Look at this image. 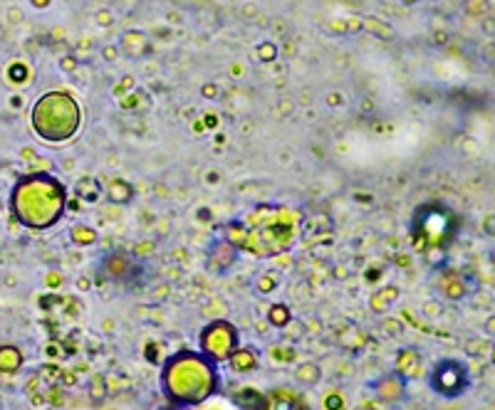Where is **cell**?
I'll return each instance as SVG.
<instances>
[{"mask_svg": "<svg viewBox=\"0 0 495 410\" xmlns=\"http://www.w3.org/2000/svg\"><path fill=\"white\" fill-rule=\"evenodd\" d=\"M300 213L285 205H255L241 218L226 223L223 238L253 258H278L300 235Z\"/></svg>", "mask_w": 495, "mask_h": 410, "instance_id": "1", "label": "cell"}, {"mask_svg": "<svg viewBox=\"0 0 495 410\" xmlns=\"http://www.w3.org/2000/svg\"><path fill=\"white\" fill-rule=\"evenodd\" d=\"M161 391L171 403L191 408L216 396V361L201 351H179L161 363Z\"/></svg>", "mask_w": 495, "mask_h": 410, "instance_id": "2", "label": "cell"}, {"mask_svg": "<svg viewBox=\"0 0 495 410\" xmlns=\"http://www.w3.org/2000/svg\"><path fill=\"white\" fill-rule=\"evenodd\" d=\"M12 213L25 227H52L67 208V190L50 173L25 176L12 190Z\"/></svg>", "mask_w": 495, "mask_h": 410, "instance_id": "3", "label": "cell"}, {"mask_svg": "<svg viewBox=\"0 0 495 410\" xmlns=\"http://www.w3.org/2000/svg\"><path fill=\"white\" fill-rule=\"evenodd\" d=\"M80 106L72 94L67 92H47L37 99L32 106V129L43 141L62 144L72 139L80 129Z\"/></svg>", "mask_w": 495, "mask_h": 410, "instance_id": "4", "label": "cell"}, {"mask_svg": "<svg viewBox=\"0 0 495 410\" xmlns=\"http://www.w3.org/2000/svg\"><path fill=\"white\" fill-rule=\"evenodd\" d=\"M458 218L443 203H426L414 213V238L426 242V250H443L453 238Z\"/></svg>", "mask_w": 495, "mask_h": 410, "instance_id": "5", "label": "cell"}, {"mask_svg": "<svg viewBox=\"0 0 495 410\" xmlns=\"http://www.w3.org/2000/svg\"><path fill=\"white\" fill-rule=\"evenodd\" d=\"M238 346H241V337L228 319H213L201 331V354L208 356L210 361H228Z\"/></svg>", "mask_w": 495, "mask_h": 410, "instance_id": "6", "label": "cell"}, {"mask_svg": "<svg viewBox=\"0 0 495 410\" xmlns=\"http://www.w3.org/2000/svg\"><path fill=\"white\" fill-rule=\"evenodd\" d=\"M428 386L433 393H439L441 398H461L470 386L468 366L458 358L439 361L428 374Z\"/></svg>", "mask_w": 495, "mask_h": 410, "instance_id": "7", "label": "cell"}, {"mask_svg": "<svg viewBox=\"0 0 495 410\" xmlns=\"http://www.w3.org/2000/svg\"><path fill=\"white\" fill-rule=\"evenodd\" d=\"M238 255H241V250H238L233 242H228L226 238L213 240V245L208 247V258H206V270L216 277L226 275V272L238 262Z\"/></svg>", "mask_w": 495, "mask_h": 410, "instance_id": "8", "label": "cell"}, {"mask_svg": "<svg viewBox=\"0 0 495 410\" xmlns=\"http://www.w3.org/2000/svg\"><path fill=\"white\" fill-rule=\"evenodd\" d=\"M99 272L111 282H124V284H129L134 282V277L139 275V264H136L134 258L129 255H122V252H114V255H107Z\"/></svg>", "mask_w": 495, "mask_h": 410, "instance_id": "9", "label": "cell"}, {"mask_svg": "<svg viewBox=\"0 0 495 410\" xmlns=\"http://www.w3.org/2000/svg\"><path fill=\"white\" fill-rule=\"evenodd\" d=\"M371 391L384 403H394V400H402L406 396V378H402L396 371H391V374L382 376L377 383H371Z\"/></svg>", "mask_w": 495, "mask_h": 410, "instance_id": "10", "label": "cell"}, {"mask_svg": "<svg viewBox=\"0 0 495 410\" xmlns=\"http://www.w3.org/2000/svg\"><path fill=\"white\" fill-rule=\"evenodd\" d=\"M394 371L406 380L408 378H419V376L424 374V356H421V351L414 349V346L402 349L399 354H396Z\"/></svg>", "mask_w": 495, "mask_h": 410, "instance_id": "11", "label": "cell"}, {"mask_svg": "<svg viewBox=\"0 0 495 410\" xmlns=\"http://www.w3.org/2000/svg\"><path fill=\"white\" fill-rule=\"evenodd\" d=\"M228 366L233 368L235 374H253L260 366V356L253 346H238V349L230 354Z\"/></svg>", "mask_w": 495, "mask_h": 410, "instance_id": "12", "label": "cell"}, {"mask_svg": "<svg viewBox=\"0 0 495 410\" xmlns=\"http://www.w3.org/2000/svg\"><path fill=\"white\" fill-rule=\"evenodd\" d=\"M74 196L80 198L82 203H89V205H97L102 198H104V183L99 181V178H80L77 183H74Z\"/></svg>", "mask_w": 495, "mask_h": 410, "instance_id": "13", "label": "cell"}, {"mask_svg": "<svg viewBox=\"0 0 495 410\" xmlns=\"http://www.w3.org/2000/svg\"><path fill=\"white\" fill-rule=\"evenodd\" d=\"M104 198L109 203H117V205H126L134 198V188L124 178H109V181H104Z\"/></svg>", "mask_w": 495, "mask_h": 410, "instance_id": "14", "label": "cell"}, {"mask_svg": "<svg viewBox=\"0 0 495 410\" xmlns=\"http://www.w3.org/2000/svg\"><path fill=\"white\" fill-rule=\"evenodd\" d=\"M399 294H402V289L396 287V284H386V287L377 289L369 297V309L374 314H386V309L399 299Z\"/></svg>", "mask_w": 495, "mask_h": 410, "instance_id": "15", "label": "cell"}, {"mask_svg": "<svg viewBox=\"0 0 495 410\" xmlns=\"http://www.w3.org/2000/svg\"><path fill=\"white\" fill-rule=\"evenodd\" d=\"M292 378H295L297 383H300V386H307V388L317 386V383L322 380V368H320V363H315V361L297 363L295 371H292Z\"/></svg>", "mask_w": 495, "mask_h": 410, "instance_id": "16", "label": "cell"}, {"mask_svg": "<svg viewBox=\"0 0 495 410\" xmlns=\"http://www.w3.org/2000/svg\"><path fill=\"white\" fill-rule=\"evenodd\" d=\"M119 49L129 57H144L148 52V40L144 32H126L122 37V43H119Z\"/></svg>", "mask_w": 495, "mask_h": 410, "instance_id": "17", "label": "cell"}, {"mask_svg": "<svg viewBox=\"0 0 495 410\" xmlns=\"http://www.w3.org/2000/svg\"><path fill=\"white\" fill-rule=\"evenodd\" d=\"M267 324L275 326V329H287L292 324V309L285 301H275L267 309Z\"/></svg>", "mask_w": 495, "mask_h": 410, "instance_id": "18", "label": "cell"}, {"mask_svg": "<svg viewBox=\"0 0 495 410\" xmlns=\"http://www.w3.org/2000/svg\"><path fill=\"white\" fill-rule=\"evenodd\" d=\"M267 356H270V361L278 363V366H290V363L297 361V349L287 341L272 343L270 349H267Z\"/></svg>", "mask_w": 495, "mask_h": 410, "instance_id": "19", "label": "cell"}, {"mask_svg": "<svg viewBox=\"0 0 495 410\" xmlns=\"http://www.w3.org/2000/svg\"><path fill=\"white\" fill-rule=\"evenodd\" d=\"M235 400H238L245 410H265L267 408V396H263V393L255 391V388H243V391H238Z\"/></svg>", "mask_w": 495, "mask_h": 410, "instance_id": "20", "label": "cell"}, {"mask_svg": "<svg viewBox=\"0 0 495 410\" xmlns=\"http://www.w3.org/2000/svg\"><path fill=\"white\" fill-rule=\"evenodd\" d=\"M23 366V356L15 346H0V371L3 374H15Z\"/></svg>", "mask_w": 495, "mask_h": 410, "instance_id": "21", "label": "cell"}, {"mask_svg": "<svg viewBox=\"0 0 495 410\" xmlns=\"http://www.w3.org/2000/svg\"><path fill=\"white\" fill-rule=\"evenodd\" d=\"M280 282H283V277H280L278 270L263 272V275L255 280V289H258V294H272L280 287Z\"/></svg>", "mask_w": 495, "mask_h": 410, "instance_id": "22", "label": "cell"}, {"mask_svg": "<svg viewBox=\"0 0 495 410\" xmlns=\"http://www.w3.org/2000/svg\"><path fill=\"white\" fill-rule=\"evenodd\" d=\"M69 240H72L74 245H80V247H87V245H92L94 240H97V233H94L92 227L89 225H72V230H69Z\"/></svg>", "mask_w": 495, "mask_h": 410, "instance_id": "23", "label": "cell"}, {"mask_svg": "<svg viewBox=\"0 0 495 410\" xmlns=\"http://www.w3.org/2000/svg\"><path fill=\"white\" fill-rule=\"evenodd\" d=\"M265 410H300V405H297V400L292 398L290 393H278V396L267 398Z\"/></svg>", "mask_w": 495, "mask_h": 410, "instance_id": "24", "label": "cell"}, {"mask_svg": "<svg viewBox=\"0 0 495 410\" xmlns=\"http://www.w3.org/2000/svg\"><path fill=\"white\" fill-rule=\"evenodd\" d=\"M465 294H468V289H465V284L461 280H448L443 284V297H446V299L458 301V299H463Z\"/></svg>", "mask_w": 495, "mask_h": 410, "instance_id": "25", "label": "cell"}, {"mask_svg": "<svg viewBox=\"0 0 495 410\" xmlns=\"http://www.w3.org/2000/svg\"><path fill=\"white\" fill-rule=\"evenodd\" d=\"M490 346H493V343H488L483 337H473L465 341V351H468L470 356H476V358H483L485 354H490Z\"/></svg>", "mask_w": 495, "mask_h": 410, "instance_id": "26", "label": "cell"}, {"mask_svg": "<svg viewBox=\"0 0 495 410\" xmlns=\"http://www.w3.org/2000/svg\"><path fill=\"white\" fill-rule=\"evenodd\" d=\"M255 57H258L260 62H275L278 60V45L275 43H260L258 47H255Z\"/></svg>", "mask_w": 495, "mask_h": 410, "instance_id": "27", "label": "cell"}, {"mask_svg": "<svg viewBox=\"0 0 495 410\" xmlns=\"http://www.w3.org/2000/svg\"><path fill=\"white\" fill-rule=\"evenodd\" d=\"M382 329L386 331V337L396 339V337H402L404 326H402V321H394V319L386 317V321H382Z\"/></svg>", "mask_w": 495, "mask_h": 410, "instance_id": "28", "label": "cell"}, {"mask_svg": "<svg viewBox=\"0 0 495 410\" xmlns=\"http://www.w3.org/2000/svg\"><path fill=\"white\" fill-rule=\"evenodd\" d=\"M342 408H344V400H342L340 393H332V396L324 398V410H342Z\"/></svg>", "mask_w": 495, "mask_h": 410, "instance_id": "29", "label": "cell"}, {"mask_svg": "<svg viewBox=\"0 0 495 410\" xmlns=\"http://www.w3.org/2000/svg\"><path fill=\"white\" fill-rule=\"evenodd\" d=\"M483 233L490 235V238H495V215H485L483 218Z\"/></svg>", "mask_w": 495, "mask_h": 410, "instance_id": "30", "label": "cell"}, {"mask_svg": "<svg viewBox=\"0 0 495 410\" xmlns=\"http://www.w3.org/2000/svg\"><path fill=\"white\" fill-rule=\"evenodd\" d=\"M483 331H485V337H493L495 339V314L485 317V321H483Z\"/></svg>", "mask_w": 495, "mask_h": 410, "instance_id": "31", "label": "cell"}, {"mask_svg": "<svg viewBox=\"0 0 495 410\" xmlns=\"http://www.w3.org/2000/svg\"><path fill=\"white\" fill-rule=\"evenodd\" d=\"M201 94H204V97L213 99V97L218 94V87H216V84H204V87H201Z\"/></svg>", "mask_w": 495, "mask_h": 410, "instance_id": "32", "label": "cell"}, {"mask_svg": "<svg viewBox=\"0 0 495 410\" xmlns=\"http://www.w3.org/2000/svg\"><path fill=\"white\" fill-rule=\"evenodd\" d=\"M424 314H436V317H439V314H441V304H436V301H431V304H426V306H424Z\"/></svg>", "mask_w": 495, "mask_h": 410, "instance_id": "33", "label": "cell"}, {"mask_svg": "<svg viewBox=\"0 0 495 410\" xmlns=\"http://www.w3.org/2000/svg\"><path fill=\"white\" fill-rule=\"evenodd\" d=\"M74 67H77V60H74V57H65V62H62V69H69V72H72Z\"/></svg>", "mask_w": 495, "mask_h": 410, "instance_id": "34", "label": "cell"}, {"mask_svg": "<svg viewBox=\"0 0 495 410\" xmlns=\"http://www.w3.org/2000/svg\"><path fill=\"white\" fill-rule=\"evenodd\" d=\"M119 52H122L119 47H104V57H107V60H114V57H119Z\"/></svg>", "mask_w": 495, "mask_h": 410, "instance_id": "35", "label": "cell"}, {"mask_svg": "<svg viewBox=\"0 0 495 410\" xmlns=\"http://www.w3.org/2000/svg\"><path fill=\"white\" fill-rule=\"evenodd\" d=\"M488 358H490V363H493V366H495V343H493V346H490V354H488Z\"/></svg>", "mask_w": 495, "mask_h": 410, "instance_id": "36", "label": "cell"}, {"mask_svg": "<svg viewBox=\"0 0 495 410\" xmlns=\"http://www.w3.org/2000/svg\"><path fill=\"white\" fill-rule=\"evenodd\" d=\"M37 8H45V5H50V0H32Z\"/></svg>", "mask_w": 495, "mask_h": 410, "instance_id": "37", "label": "cell"}, {"mask_svg": "<svg viewBox=\"0 0 495 410\" xmlns=\"http://www.w3.org/2000/svg\"><path fill=\"white\" fill-rule=\"evenodd\" d=\"M404 5H416V3H419V0H402Z\"/></svg>", "mask_w": 495, "mask_h": 410, "instance_id": "38", "label": "cell"}]
</instances>
